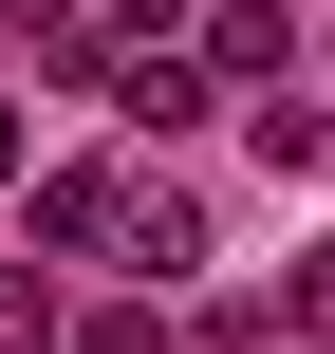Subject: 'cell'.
Returning a JSON list of instances; mask_svg holds the SVG:
<instances>
[{
    "label": "cell",
    "instance_id": "obj_1",
    "mask_svg": "<svg viewBox=\"0 0 335 354\" xmlns=\"http://www.w3.org/2000/svg\"><path fill=\"white\" fill-rule=\"evenodd\" d=\"M93 243H112L131 280H186V261H205V205H186L168 168H93Z\"/></svg>",
    "mask_w": 335,
    "mask_h": 354
},
{
    "label": "cell",
    "instance_id": "obj_2",
    "mask_svg": "<svg viewBox=\"0 0 335 354\" xmlns=\"http://www.w3.org/2000/svg\"><path fill=\"white\" fill-rule=\"evenodd\" d=\"M112 93H131V131H186V112H205V75H186V56H112Z\"/></svg>",
    "mask_w": 335,
    "mask_h": 354
},
{
    "label": "cell",
    "instance_id": "obj_3",
    "mask_svg": "<svg viewBox=\"0 0 335 354\" xmlns=\"http://www.w3.org/2000/svg\"><path fill=\"white\" fill-rule=\"evenodd\" d=\"M56 354H168V317H149V299H112V317H56Z\"/></svg>",
    "mask_w": 335,
    "mask_h": 354
},
{
    "label": "cell",
    "instance_id": "obj_4",
    "mask_svg": "<svg viewBox=\"0 0 335 354\" xmlns=\"http://www.w3.org/2000/svg\"><path fill=\"white\" fill-rule=\"evenodd\" d=\"M0 354H56V280H0Z\"/></svg>",
    "mask_w": 335,
    "mask_h": 354
},
{
    "label": "cell",
    "instance_id": "obj_5",
    "mask_svg": "<svg viewBox=\"0 0 335 354\" xmlns=\"http://www.w3.org/2000/svg\"><path fill=\"white\" fill-rule=\"evenodd\" d=\"M0 168H19V93H0Z\"/></svg>",
    "mask_w": 335,
    "mask_h": 354
}]
</instances>
